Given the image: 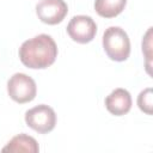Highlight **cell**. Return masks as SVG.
<instances>
[{"label": "cell", "mask_w": 153, "mask_h": 153, "mask_svg": "<svg viewBox=\"0 0 153 153\" xmlns=\"http://www.w3.org/2000/svg\"><path fill=\"white\" fill-rule=\"evenodd\" d=\"M7 92L14 102L24 104L35 99L37 87L31 76L24 73H16L7 81Z\"/></svg>", "instance_id": "obj_3"}, {"label": "cell", "mask_w": 153, "mask_h": 153, "mask_svg": "<svg viewBox=\"0 0 153 153\" xmlns=\"http://www.w3.org/2000/svg\"><path fill=\"white\" fill-rule=\"evenodd\" d=\"M127 0H96L94 10L103 18H114L126 7Z\"/></svg>", "instance_id": "obj_9"}, {"label": "cell", "mask_w": 153, "mask_h": 153, "mask_svg": "<svg viewBox=\"0 0 153 153\" xmlns=\"http://www.w3.org/2000/svg\"><path fill=\"white\" fill-rule=\"evenodd\" d=\"M105 54L114 61H126L130 54V41L127 32L120 26H110L103 35Z\"/></svg>", "instance_id": "obj_2"}, {"label": "cell", "mask_w": 153, "mask_h": 153, "mask_svg": "<svg viewBox=\"0 0 153 153\" xmlns=\"http://www.w3.org/2000/svg\"><path fill=\"white\" fill-rule=\"evenodd\" d=\"M39 151L37 141L26 134H19L13 136L8 143L2 148V152H11V153H37Z\"/></svg>", "instance_id": "obj_8"}, {"label": "cell", "mask_w": 153, "mask_h": 153, "mask_svg": "<svg viewBox=\"0 0 153 153\" xmlns=\"http://www.w3.org/2000/svg\"><path fill=\"white\" fill-rule=\"evenodd\" d=\"M152 97H153V92H152L151 87L145 88L143 91H141L139 97H137V105H139L140 110L143 111L147 115H152V112H153V100H152Z\"/></svg>", "instance_id": "obj_10"}, {"label": "cell", "mask_w": 153, "mask_h": 153, "mask_svg": "<svg viewBox=\"0 0 153 153\" xmlns=\"http://www.w3.org/2000/svg\"><path fill=\"white\" fill-rule=\"evenodd\" d=\"M67 33L74 42L85 44L94 38L97 24L88 16H74L67 25Z\"/></svg>", "instance_id": "obj_5"}, {"label": "cell", "mask_w": 153, "mask_h": 153, "mask_svg": "<svg viewBox=\"0 0 153 153\" xmlns=\"http://www.w3.org/2000/svg\"><path fill=\"white\" fill-rule=\"evenodd\" d=\"M25 122L27 127L39 134H47L55 128L56 114L53 108L39 104L25 112Z\"/></svg>", "instance_id": "obj_4"}, {"label": "cell", "mask_w": 153, "mask_h": 153, "mask_svg": "<svg viewBox=\"0 0 153 153\" xmlns=\"http://www.w3.org/2000/svg\"><path fill=\"white\" fill-rule=\"evenodd\" d=\"M105 106L108 111L115 116H123L129 112L131 108L130 93L124 88H115L106 98Z\"/></svg>", "instance_id": "obj_7"}, {"label": "cell", "mask_w": 153, "mask_h": 153, "mask_svg": "<svg viewBox=\"0 0 153 153\" xmlns=\"http://www.w3.org/2000/svg\"><path fill=\"white\" fill-rule=\"evenodd\" d=\"M57 56V47L51 36L41 33L25 41L19 48V59L24 66L32 69H44L51 66Z\"/></svg>", "instance_id": "obj_1"}, {"label": "cell", "mask_w": 153, "mask_h": 153, "mask_svg": "<svg viewBox=\"0 0 153 153\" xmlns=\"http://www.w3.org/2000/svg\"><path fill=\"white\" fill-rule=\"evenodd\" d=\"M151 33H152V27H149V30L147 31L145 39L142 41V51H145L146 54V59H147V67H149L148 62L151 59Z\"/></svg>", "instance_id": "obj_11"}, {"label": "cell", "mask_w": 153, "mask_h": 153, "mask_svg": "<svg viewBox=\"0 0 153 153\" xmlns=\"http://www.w3.org/2000/svg\"><path fill=\"white\" fill-rule=\"evenodd\" d=\"M36 13L41 22L55 25L65 19L68 6L65 0H41L36 5Z\"/></svg>", "instance_id": "obj_6"}]
</instances>
